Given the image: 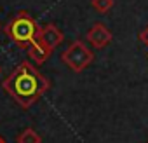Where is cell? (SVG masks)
<instances>
[{
    "mask_svg": "<svg viewBox=\"0 0 148 143\" xmlns=\"http://www.w3.org/2000/svg\"><path fill=\"white\" fill-rule=\"evenodd\" d=\"M49 87H51L49 80L30 61L19 63L12 74L2 82V89L9 96H12V100L23 108H30L35 101H38L45 94Z\"/></svg>",
    "mask_w": 148,
    "mask_h": 143,
    "instance_id": "6da1fadb",
    "label": "cell"
},
{
    "mask_svg": "<svg viewBox=\"0 0 148 143\" xmlns=\"http://www.w3.org/2000/svg\"><path fill=\"white\" fill-rule=\"evenodd\" d=\"M4 32L16 45L25 47V49L40 37V26L37 25V21L28 11H19L4 26Z\"/></svg>",
    "mask_w": 148,
    "mask_h": 143,
    "instance_id": "7a4b0ae2",
    "label": "cell"
},
{
    "mask_svg": "<svg viewBox=\"0 0 148 143\" xmlns=\"http://www.w3.org/2000/svg\"><path fill=\"white\" fill-rule=\"evenodd\" d=\"M61 61L71 72L80 74V72H84L94 61V54L82 40H75V42H71L68 45V49L61 54Z\"/></svg>",
    "mask_w": 148,
    "mask_h": 143,
    "instance_id": "3957f363",
    "label": "cell"
},
{
    "mask_svg": "<svg viewBox=\"0 0 148 143\" xmlns=\"http://www.w3.org/2000/svg\"><path fill=\"white\" fill-rule=\"evenodd\" d=\"M87 40L91 42V45L94 47V49H103V47H106L110 42H112V38H113V33L106 28V25H103V23H94L89 30H87Z\"/></svg>",
    "mask_w": 148,
    "mask_h": 143,
    "instance_id": "277c9868",
    "label": "cell"
},
{
    "mask_svg": "<svg viewBox=\"0 0 148 143\" xmlns=\"http://www.w3.org/2000/svg\"><path fill=\"white\" fill-rule=\"evenodd\" d=\"M63 38H64L63 32H61L54 23H49V25H45V26L40 28V40H42L47 47H51L52 51L63 42Z\"/></svg>",
    "mask_w": 148,
    "mask_h": 143,
    "instance_id": "5b68a950",
    "label": "cell"
},
{
    "mask_svg": "<svg viewBox=\"0 0 148 143\" xmlns=\"http://www.w3.org/2000/svg\"><path fill=\"white\" fill-rule=\"evenodd\" d=\"M26 51H28V58H30L32 61H35V65L45 63V61L51 58V54H52V49L47 47V45L40 40V37H38L35 42H32V44L26 47Z\"/></svg>",
    "mask_w": 148,
    "mask_h": 143,
    "instance_id": "8992f818",
    "label": "cell"
},
{
    "mask_svg": "<svg viewBox=\"0 0 148 143\" xmlns=\"http://www.w3.org/2000/svg\"><path fill=\"white\" fill-rule=\"evenodd\" d=\"M18 143H42V138H40V134H38L35 129L26 127V129L19 134Z\"/></svg>",
    "mask_w": 148,
    "mask_h": 143,
    "instance_id": "52a82bcc",
    "label": "cell"
},
{
    "mask_svg": "<svg viewBox=\"0 0 148 143\" xmlns=\"http://www.w3.org/2000/svg\"><path fill=\"white\" fill-rule=\"evenodd\" d=\"M91 6H92V9H94L96 12H99V14H108V12L113 9L115 2H113V0H91Z\"/></svg>",
    "mask_w": 148,
    "mask_h": 143,
    "instance_id": "ba28073f",
    "label": "cell"
},
{
    "mask_svg": "<svg viewBox=\"0 0 148 143\" xmlns=\"http://www.w3.org/2000/svg\"><path fill=\"white\" fill-rule=\"evenodd\" d=\"M139 38H141V42H143V45L146 47V52H148V25L141 30V33H139Z\"/></svg>",
    "mask_w": 148,
    "mask_h": 143,
    "instance_id": "9c48e42d",
    "label": "cell"
},
{
    "mask_svg": "<svg viewBox=\"0 0 148 143\" xmlns=\"http://www.w3.org/2000/svg\"><path fill=\"white\" fill-rule=\"evenodd\" d=\"M0 143H7V141H5V138H4L2 134H0Z\"/></svg>",
    "mask_w": 148,
    "mask_h": 143,
    "instance_id": "30bf717a",
    "label": "cell"
},
{
    "mask_svg": "<svg viewBox=\"0 0 148 143\" xmlns=\"http://www.w3.org/2000/svg\"><path fill=\"white\" fill-rule=\"evenodd\" d=\"M0 74H2V66H0Z\"/></svg>",
    "mask_w": 148,
    "mask_h": 143,
    "instance_id": "8fae6325",
    "label": "cell"
},
{
    "mask_svg": "<svg viewBox=\"0 0 148 143\" xmlns=\"http://www.w3.org/2000/svg\"><path fill=\"white\" fill-rule=\"evenodd\" d=\"M146 143H148V141H146Z\"/></svg>",
    "mask_w": 148,
    "mask_h": 143,
    "instance_id": "7c38bea8",
    "label": "cell"
}]
</instances>
